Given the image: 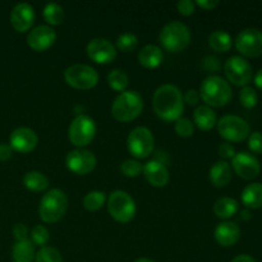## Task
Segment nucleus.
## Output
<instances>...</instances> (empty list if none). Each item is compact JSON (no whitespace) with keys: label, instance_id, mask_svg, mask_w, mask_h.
Masks as SVG:
<instances>
[{"label":"nucleus","instance_id":"43","mask_svg":"<svg viewBox=\"0 0 262 262\" xmlns=\"http://www.w3.org/2000/svg\"><path fill=\"white\" fill-rule=\"evenodd\" d=\"M202 67H204L207 72H216L219 71L220 64L219 60H217L216 58H214V56H206V58L204 59Z\"/></svg>","mask_w":262,"mask_h":262},{"label":"nucleus","instance_id":"24","mask_svg":"<svg viewBox=\"0 0 262 262\" xmlns=\"http://www.w3.org/2000/svg\"><path fill=\"white\" fill-rule=\"evenodd\" d=\"M35 245L30 239L15 242L12 248L13 262H33L35 261Z\"/></svg>","mask_w":262,"mask_h":262},{"label":"nucleus","instance_id":"18","mask_svg":"<svg viewBox=\"0 0 262 262\" xmlns=\"http://www.w3.org/2000/svg\"><path fill=\"white\" fill-rule=\"evenodd\" d=\"M35 22V10L28 3H19L10 12V25L17 32H27Z\"/></svg>","mask_w":262,"mask_h":262},{"label":"nucleus","instance_id":"9","mask_svg":"<svg viewBox=\"0 0 262 262\" xmlns=\"http://www.w3.org/2000/svg\"><path fill=\"white\" fill-rule=\"evenodd\" d=\"M216 124L219 135L228 142H242L250 136V124L237 115H224Z\"/></svg>","mask_w":262,"mask_h":262},{"label":"nucleus","instance_id":"22","mask_svg":"<svg viewBox=\"0 0 262 262\" xmlns=\"http://www.w3.org/2000/svg\"><path fill=\"white\" fill-rule=\"evenodd\" d=\"M193 122L201 130H211L217 123L216 113L207 105H200L193 113Z\"/></svg>","mask_w":262,"mask_h":262},{"label":"nucleus","instance_id":"26","mask_svg":"<svg viewBox=\"0 0 262 262\" xmlns=\"http://www.w3.org/2000/svg\"><path fill=\"white\" fill-rule=\"evenodd\" d=\"M23 186L31 192H42L49 188V179L41 171H28L23 177Z\"/></svg>","mask_w":262,"mask_h":262},{"label":"nucleus","instance_id":"25","mask_svg":"<svg viewBox=\"0 0 262 262\" xmlns=\"http://www.w3.org/2000/svg\"><path fill=\"white\" fill-rule=\"evenodd\" d=\"M242 202L248 209H261L262 207V183L248 184L242 192Z\"/></svg>","mask_w":262,"mask_h":262},{"label":"nucleus","instance_id":"19","mask_svg":"<svg viewBox=\"0 0 262 262\" xmlns=\"http://www.w3.org/2000/svg\"><path fill=\"white\" fill-rule=\"evenodd\" d=\"M146 181L156 188H164L169 183V170L161 161L151 160L143 165L142 170Z\"/></svg>","mask_w":262,"mask_h":262},{"label":"nucleus","instance_id":"47","mask_svg":"<svg viewBox=\"0 0 262 262\" xmlns=\"http://www.w3.org/2000/svg\"><path fill=\"white\" fill-rule=\"evenodd\" d=\"M255 84H256V87H258V89L262 90V68L257 72V73H256Z\"/></svg>","mask_w":262,"mask_h":262},{"label":"nucleus","instance_id":"45","mask_svg":"<svg viewBox=\"0 0 262 262\" xmlns=\"http://www.w3.org/2000/svg\"><path fill=\"white\" fill-rule=\"evenodd\" d=\"M194 4L199 5L200 8H202L205 10H211L219 5V2L217 0H197Z\"/></svg>","mask_w":262,"mask_h":262},{"label":"nucleus","instance_id":"5","mask_svg":"<svg viewBox=\"0 0 262 262\" xmlns=\"http://www.w3.org/2000/svg\"><path fill=\"white\" fill-rule=\"evenodd\" d=\"M191 31L182 22H170L163 27L159 35L161 46L169 53H179L191 43Z\"/></svg>","mask_w":262,"mask_h":262},{"label":"nucleus","instance_id":"8","mask_svg":"<svg viewBox=\"0 0 262 262\" xmlns=\"http://www.w3.org/2000/svg\"><path fill=\"white\" fill-rule=\"evenodd\" d=\"M96 123L89 115H78L72 120L68 129V138L72 145L83 147L90 145L96 135Z\"/></svg>","mask_w":262,"mask_h":262},{"label":"nucleus","instance_id":"35","mask_svg":"<svg viewBox=\"0 0 262 262\" xmlns=\"http://www.w3.org/2000/svg\"><path fill=\"white\" fill-rule=\"evenodd\" d=\"M49 239H50V233H49V230L43 225H36L31 230V242L35 246L45 247Z\"/></svg>","mask_w":262,"mask_h":262},{"label":"nucleus","instance_id":"16","mask_svg":"<svg viewBox=\"0 0 262 262\" xmlns=\"http://www.w3.org/2000/svg\"><path fill=\"white\" fill-rule=\"evenodd\" d=\"M38 137L31 128L19 127L12 132L9 137V145L13 151L19 154H28L36 148Z\"/></svg>","mask_w":262,"mask_h":262},{"label":"nucleus","instance_id":"39","mask_svg":"<svg viewBox=\"0 0 262 262\" xmlns=\"http://www.w3.org/2000/svg\"><path fill=\"white\" fill-rule=\"evenodd\" d=\"M177 8H178V12L181 13L182 15H186V17H189L194 13L196 10V4H194L192 0H181L177 4Z\"/></svg>","mask_w":262,"mask_h":262},{"label":"nucleus","instance_id":"42","mask_svg":"<svg viewBox=\"0 0 262 262\" xmlns=\"http://www.w3.org/2000/svg\"><path fill=\"white\" fill-rule=\"evenodd\" d=\"M200 99H201V97H200V92L196 91V90H188V91L183 95V101L186 102L187 105H191V106L199 104Z\"/></svg>","mask_w":262,"mask_h":262},{"label":"nucleus","instance_id":"30","mask_svg":"<svg viewBox=\"0 0 262 262\" xmlns=\"http://www.w3.org/2000/svg\"><path fill=\"white\" fill-rule=\"evenodd\" d=\"M128 83H129V79H128L127 73H125L124 71H122V69H113V71L107 74V84H109L114 91H127Z\"/></svg>","mask_w":262,"mask_h":262},{"label":"nucleus","instance_id":"1","mask_svg":"<svg viewBox=\"0 0 262 262\" xmlns=\"http://www.w3.org/2000/svg\"><path fill=\"white\" fill-rule=\"evenodd\" d=\"M152 107L155 114L164 122H177L184 112L181 90L170 83L160 86L154 94Z\"/></svg>","mask_w":262,"mask_h":262},{"label":"nucleus","instance_id":"15","mask_svg":"<svg viewBox=\"0 0 262 262\" xmlns=\"http://www.w3.org/2000/svg\"><path fill=\"white\" fill-rule=\"evenodd\" d=\"M232 168L235 174H238V177L246 181L255 179L261 171L260 161L257 160V158L246 151L235 154L234 158L232 159Z\"/></svg>","mask_w":262,"mask_h":262},{"label":"nucleus","instance_id":"21","mask_svg":"<svg viewBox=\"0 0 262 262\" xmlns=\"http://www.w3.org/2000/svg\"><path fill=\"white\" fill-rule=\"evenodd\" d=\"M164 54L161 49L156 45H146L138 53V61L147 69L158 68L163 63Z\"/></svg>","mask_w":262,"mask_h":262},{"label":"nucleus","instance_id":"11","mask_svg":"<svg viewBox=\"0 0 262 262\" xmlns=\"http://www.w3.org/2000/svg\"><path fill=\"white\" fill-rule=\"evenodd\" d=\"M224 73L228 81L235 86L246 87L251 82L253 76L252 67L242 56H230L224 64Z\"/></svg>","mask_w":262,"mask_h":262},{"label":"nucleus","instance_id":"17","mask_svg":"<svg viewBox=\"0 0 262 262\" xmlns=\"http://www.w3.org/2000/svg\"><path fill=\"white\" fill-rule=\"evenodd\" d=\"M56 32L50 26H37L28 32L27 45L35 51H45L55 43Z\"/></svg>","mask_w":262,"mask_h":262},{"label":"nucleus","instance_id":"10","mask_svg":"<svg viewBox=\"0 0 262 262\" xmlns=\"http://www.w3.org/2000/svg\"><path fill=\"white\" fill-rule=\"evenodd\" d=\"M155 140L146 127H136L127 137V148L136 159H146L152 154Z\"/></svg>","mask_w":262,"mask_h":262},{"label":"nucleus","instance_id":"49","mask_svg":"<svg viewBox=\"0 0 262 262\" xmlns=\"http://www.w3.org/2000/svg\"><path fill=\"white\" fill-rule=\"evenodd\" d=\"M135 262H154L152 260H150V258H145V257H141V258H137Z\"/></svg>","mask_w":262,"mask_h":262},{"label":"nucleus","instance_id":"3","mask_svg":"<svg viewBox=\"0 0 262 262\" xmlns=\"http://www.w3.org/2000/svg\"><path fill=\"white\" fill-rule=\"evenodd\" d=\"M143 110V100L137 91L127 90L120 92L112 105V114L115 120L122 123L137 119Z\"/></svg>","mask_w":262,"mask_h":262},{"label":"nucleus","instance_id":"29","mask_svg":"<svg viewBox=\"0 0 262 262\" xmlns=\"http://www.w3.org/2000/svg\"><path fill=\"white\" fill-rule=\"evenodd\" d=\"M43 19L50 26H58L64 20V9L61 5L56 3H49L45 5L42 10Z\"/></svg>","mask_w":262,"mask_h":262},{"label":"nucleus","instance_id":"4","mask_svg":"<svg viewBox=\"0 0 262 262\" xmlns=\"http://www.w3.org/2000/svg\"><path fill=\"white\" fill-rule=\"evenodd\" d=\"M68 210V196L59 188H53L43 194L38 206L41 220L48 224L58 223Z\"/></svg>","mask_w":262,"mask_h":262},{"label":"nucleus","instance_id":"2","mask_svg":"<svg viewBox=\"0 0 262 262\" xmlns=\"http://www.w3.org/2000/svg\"><path fill=\"white\" fill-rule=\"evenodd\" d=\"M200 97L207 106L222 107L230 102L233 96L229 82L219 76H210L200 86Z\"/></svg>","mask_w":262,"mask_h":262},{"label":"nucleus","instance_id":"36","mask_svg":"<svg viewBox=\"0 0 262 262\" xmlns=\"http://www.w3.org/2000/svg\"><path fill=\"white\" fill-rule=\"evenodd\" d=\"M143 170V165L137 160H125L120 164V171L128 178H136Z\"/></svg>","mask_w":262,"mask_h":262},{"label":"nucleus","instance_id":"38","mask_svg":"<svg viewBox=\"0 0 262 262\" xmlns=\"http://www.w3.org/2000/svg\"><path fill=\"white\" fill-rule=\"evenodd\" d=\"M248 147L252 152L262 154V133L253 132L250 135L248 138Z\"/></svg>","mask_w":262,"mask_h":262},{"label":"nucleus","instance_id":"23","mask_svg":"<svg viewBox=\"0 0 262 262\" xmlns=\"http://www.w3.org/2000/svg\"><path fill=\"white\" fill-rule=\"evenodd\" d=\"M209 178L215 187L228 186L232 179V166L227 161H217L210 169Z\"/></svg>","mask_w":262,"mask_h":262},{"label":"nucleus","instance_id":"31","mask_svg":"<svg viewBox=\"0 0 262 262\" xmlns=\"http://www.w3.org/2000/svg\"><path fill=\"white\" fill-rule=\"evenodd\" d=\"M105 201H106V196L104 192L101 191H92L84 196L83 199V207L87 211H97L104 206Z\"/></svg>","mask_w":262,"mask_h":262},{"label":"nucleus","instance_id":"7","mask_svg":"<svg viewBox=\"0 0 262 262\" xmlns=\"http://www.w3.org/2000/svg\"><path fill=\"white\" fill-rule=\"evenodd\" d=\"M64 79L76 90H91L99 82V73L87 64H73L66 69Z\"/></svg>","mask_w":262,"mask_h":262},{"label":"nucleus","instance_id":"33","mask_svg":"<svg viewBox=\"0 0 262 262\" xmlns=\"http://www.w3.org/2000/svg\"><path fill=\"white\" fill-rule=\"evenodd\" d=\"M138 45L137 36L130 32H125L120 35L117 40V49L122 53H130L135 50Z\"/></svg>","mask_w":262,"mask_h":262},{"label":"nucleus","instance_id":"40","mask_svg":"<svg viewBox=\"0 0 262 262\" xmlns=\"http://www.w3.org/2000/svg\"><path fill=\"white\" fill-rule=\"evenodd\" d=\"M13 237H14L15 242H20V241L28 239V229L25 224L22 223H18L13 228Z\"/></svg>","mask_w":262,"mask_h":262},{"label":"nucleus","instance_id":"14","mask_svg":"<svg viewBox=\"0 0 262 262\" xmlns=\"http://www.w3.org/2000/svg\"><path fill=\"white\" fill-rule=\"evenodd\" d=\"M87 56L97 64H110L117 58V48L109 40L96 37L87 43Z\"/></svg>","mask_w":262,"mask_h":262},{"label":"nucleus","instance_id":"27","mask_svg":"<svg viewBox=\"0 0 262 262\" xmlns=\"http://www.w3.org/2000/svg\"><path fill=\"white\" fill-rule=\"evenodd\" d=\"M209 45L216 53H227L233 45L232 37L228 32L222 30L214 31L209 36Z\"/></svg>","mask_w":262,"mask_h":262},{"label":"nucleus","instance_id":"34","mask_svg":"<svg viewBox=\"0 0 262 262\" xmlns=\"http://www.w3.org/2000/svg\"><path fill=\"white\" fill-rule=\"evenodd\" d=\"M257 100H258V96L255 89H252V87L250 86H246L241 90L239 101L245 107H247V109H252V107H255L256 105H257Z\"/></svg>","mask_w":262,"mask_h":262},{"label":"nucleus","instance_id":"32","mask_svg":"<svg viewBox=\"0 0 262 262\" xmlns=\"http://www.w3.org/2000/svg\"><path fill=\"white\" fill-rule=\"evenodd\" d=\"M35 262H63L60 252L54 247H41L35 256Z\"/></svg>","mask_w":262,"mask_h":262},{"label":"nucleus","instance_id":"6","mask_svg":"<svg viewBox=\"0 0 262 262\" xmlns=\"http://www.w3.org/2000/svg\"><path fill=\"white\" fill-rule=\"evenodd\" d=\"M107 211L112 215L113 219L125 224L133 220L137 207L130 194L118 189L110 193L109 200H107Z\"/></svg>","mask_w":262,"mask_h":262},{"label":"nucleus","instance_id":"46","mask_svg":"<svg viewBox=\"0 0 262 262\" xmlns=\"http://www.w3.org/2000/svg\"><path fill=\"white\" fill-rule=\"evenodd\" d=\"M230 262H256V260L250 255H239Z\"/></svg>","mask_w":262,"mask_h":262},{"label":"nucleus","instance_id":"28","mask_svg":"<svg viewBox=\"0 0 262 262\" xmlns=\"http://www.w3.org/2000/svg\"><path fill=\"white\" fill-rule=\"evenodd\" d=\"M238 211V202L232 197H222L214 205V214L219 219H229Z\"/></svg>","mask_w":262,"mask_h":262},{"label":"nucleus","instance_id":"13","mask_svg":"<svg viewBox=\"0 0 262 262\" xmlns=\"http://www.w3.org/2000/svg\"><path fill=\"white\" fill-rule=\"evenodd\" d=\"M66 165L73 174L86 176L96 168V156L89 150L77 148L67 155Z\"/></svg>","mask_w":262,"mask_h":262},{"label":"nucleus","instance_id":"44","mask_svg":"<svg viewBox=\"0 0 262 262\" xmlns=\"http://www.w3.org/2000/svg\"><path fill=\"white\" fill-rule=\"evenodd\" d=\"M13 148L8 143H0V161H7L12 158Z\"/></svg>","mask_w":262,"mask_h":262},{"label":"nucleus","instance_id":"48","mask_svg":"<svg viewBox=\"0 0 262 262\" xmlns=\"http://www.w3.org/2000/svg\"><path fill=\"white\" fill-rule=\"evenodd\" d=\"M241 214H242V219H245V220H248L251 217V214H250V211H247V210H245V211H242L241 212Z\"/></svg>","mask_w":262,"mask_h":262},{"label":"nucleus","instance_id":"12","mask_svg":"<svg viewBox=\"0 0 262 262\" xmlns=\"http://www.w3.org/2000/svg\"><path fill=\"white\" fill-rule=\"evenodd\" d=\"M235 48L246 58L262 55V32L257 28H246L235 38Z\"/></svg>","mask_w":262,"mask_h":262},{"label":"nucleus","instance_id":"20","mask_svg":"<svg viewBox=\"0 0 262 262\" xmlns=\"http://www.w3.org/2000/svg\"><path fill=\"white\" fill-rule=\"evenodd\" d=\"M215 239L223 247H230L235 245L241 238V228L237 223L233 222H223L216 225L215 228Z\"/></svg>","mask_w":262,"mask_h":262},{"label":"nucleus","instance_id":"41","mask_svg":"<svg viewBox=\"0 0 262 262\" xmlns=\"http://www.w3.org/2000/svg\"><path fill=\"white\" fill-rule=\"evenodd\" d=\"M219 155L223 159H233L235 155V148L232 143L224 142L219 146Z\"/></svg>","mask_w":262,"mask_h":262},{"label":"nucleus","instance_id":"37","mask_svg":"<svg viewBox=\"0 0 262 262\" xmlns=\"http://www.w3.org/2000/svg\"><path fill=\"white\" fill-rule=\"evenodd\" d=\"M174 129H176L177 135L182 138L192 137L194 132L193 123H192L188 118H179V119L176 122Z\"/></svg>","mask_w":262,"mask_h":262}]
</instances>
